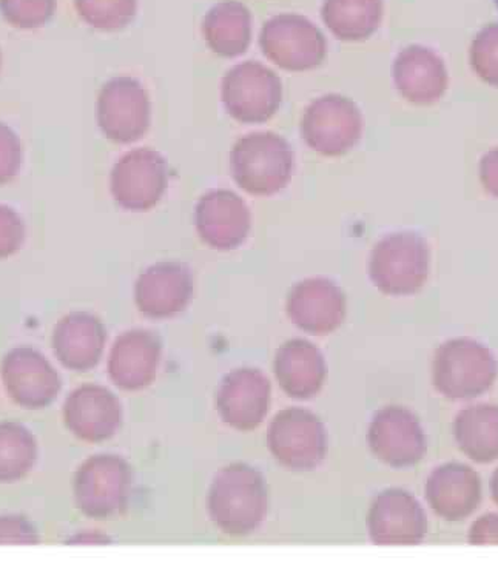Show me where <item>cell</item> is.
I'll list each match as a JSON object with an SVG mask.
<instances>
[{
	"label": "cell",
	"instance_id": "1",
	"mask_svg": "<svg viewBox=\"0 0 498 564\" xmlns=\"http://www.w3.org/2000/svg\"><path fill=\"white\" fill-rule=\"evenodd\" d=\"M269 508L268 486L260 470L235 463L216 474L207 509L219 531L230 536L253 534Z\"/></svg>",
	"mask_w": 498,
	"mask_h": 564
},
{
	"label": "cell",
	"instance_id": "2",
	"mask_svg": "<svg viewBox=\"0 0 498 564\" xmlns=\"http://www.w3.org/2000/svg\"><path fill=\"white\" fill-rule=\"evenodd\" d=\"M293 164L292 145L273 131H255L231 147V176L239 188L253 196H272L288 187Z\"/></svg>",
	"mask_w": 498,
	"mask_h": 564
},
{
	"label": "cell",
	"instance_id": "3",
	"mask_svg": "<svg viewBox=\"0 0 498 564\" xmlns=\"http://www.w3.org/2000/svg\"><path fill=\"white\" fill-rule=\"evenodd\" d=\"M498 377L496 357L477 339H447L432 361L434 388L450 400H473L485 395Z\"/></svg>",
	"mask_w": 498,
	"mask_h": 564
},
{
	"label": "cell",
	"instance_id": "4",
	"mask_svg": "<svg viewBox=\"0 0 498 564\" xmlns=\"http://www.w3.org/2000/svg\"><path fill=\"white\" fill-rule=\"evenodd\" d=\"M430 269V246L415 231L388 235L370 252L369 278L385 295H415L426 284Z\"/></svg>",
	"mask_w": 498,
	"mask_h": 564
},
{
	"label": "cell",
	"instance_id": "5",
	"mask_svg": "<svg viewBox=\"0 0 498 564\" xmlns=\"http://www.w3.org/2000/svg\"><path fill=\"white\" fill-rule=\"evenodd\" d=\"M133 486V470L119 455H95L76 470L73 494L77 509L95 520L126 511Z\"/></svg>",
	"mask_w": 498,
	"mask_h": 564
},
{
	"label": "cell",
	"instance_id": "6",
	"mask_svg": "<svg viewBox=\"0 0 498 564\" xmlns=\"http://www.w3.org/2000/svg\"><path fill=\"white\" fill-rule=\"evenodd\" d=\"M221 99L227 113L237 121L268 122L283 102V83L261 62L245 61L224 75Z\"/></svg>",
	"mask_w": 498,
	"mask_h": 564
},
{
	"label": "cell",
	"instance_id": "7",
	"mask_svg": "<svg viewBox=\"0 0 498 564\" xmlns=\"http://www.w3.org/2000/svg\"><path fill=\"white\" fill-rule=\"evenodd\" d=\"M301 134L308 149L322 156H343L361 139L360 108L337 93L320 96L304 110Z\"/></svg>",
	"mask_w": 498,
	"mask_h": 564
},
{
	"label": "cell",
	"instance_id": "8",
	"mask_svg": "<svg viewBox=\"0 0 498 564\" xmlns=\"http://www.w3.org/2000/svg\"><path fill=\"white\" fill-rule=\"evenodd\" d=\"M264 56L289 72L318 68L327 56L323 31L306 15L283 13L268 19L260 33Z\"/></svg>",
	"mask_w": 498,
	"mask_h": 564
},
{
	"label": "cell",
	"instance_id": "9",
	"mask_svg": "<svg viewBox=\"0 0 498 564\" xmlns=\"http://www.w3.org/2000/svg\"><path fill=\"white\" fill-rule=\"evenodd\" d=\"M152 106L144 85L130 76L107 80L96 100V121L108 141L131 144L150 127Z\"/></svg>",
	"mask_w": 498,
	"mask_h": 564
},
{
	"label": "cell",
	"instance_id": "10",
	"mask_svg": "<svg viewBox=\"0 0 498 564\" xmlns=\"http://www.w3.org/2000/svg\"><path fill=\"white\" fill-rule=\"evenodd\" d=\"M170 176L167 161L156 150H131L111 170V196L123 210H152L167 192Z\"/></svg>",
	"mask_w": 498,
	"mask_h": 564
},
{
	"label": "cell",
	"instance_id": "11",
	"mask_svg": "<svg viewBox=\"0 0 498 564\" xmlns=\"http://www.w3.org/2000/svg\"><path fill=\"white\" fill-rule=\"evenodd\" d=\"M268 446L273 458L288 469H316L327 454L326 427L306 409H284L270 423Z\"/></svg>",
	"mask_w": 498,
	"mask_h": 564
},
{
	"label": "cell",
	"instance_id": "12",
	"mask_svg": "<svg viewBox=\"0 0 498 564\" xmlns=\"http://www.w3.org/2000/svg\"><path fill=\"white\" fill-rule=\"evenodd\" d=\"M374 457L393 469H407L426 455V435L419 419L401 405H388L376 413L368 431Z\"/></svg>",
	"mask_w": 498,
	"mask_h": 564
},
{
	"label": "cell",
	"instance_id": "13",
	"mask_svg": "<svg viewBox=\"0 0 498 564\" xmlns=\"http://www.w3.org/2000/svg\"><path fill=\"white\" fill-rule=\"evenodd\" d=\"M0 375L8 397L26 411L48 408L61 392L59 373L45 355L33 347H15L8 351Z\"/></svg>",
	"mask_w": 498,
	"mask_h": 564
},
{
	"label": "cell",
	"instance_id": "14",
	"mask_svg": "<svg viewBox=\"0 0 498 564\" xmlns=\"http://www.w3.org/2000/svg\"><path fill=\"white\" fill-rule=\"evenodd\" d=\"M368 531L378 546H415L427 534L426 512L408 490H383L370 506Z\"/></svg>",
	"mask_w": 498,
	"mask_h": 564
},
{
	"label": "cell",
	"instance_id": "15",
	"mask_svg": "<svg viewBox=\"0 0 498 564\" xmlns=\"http://www.w3.org/2000/svg\"><path fill=\"white\" fill-rule=\"evenodd\" d=\"M285 311L301 330L315 336L331 335L346 318V295L327 278H307L293 285Z\"/></svg>",
	"mask_w": 498,
	"mask_h": 564
},
{
	"label": "cell",
	"instance_id": "16",
	"mask_svg": "<svg viewBox=\"0 0 498 564\" xmlns=\"http://www.w3.org/2000/svg\"><path fill=\"white\" fill-rule=\"evenodd\" d=\"M193 275L183 262L161 261L150 265L134 284V303L139 312L153 319L176 316L191 304Z\"/></svg>",
	"mask_w": 498,
	"mask_h": 564
},
{
	"label": "cell",
	"instance_id": "17",
	"mask_svg": "<svg viewBox=\"0 0 498 564\" xmlns=\"http://www.w3.org/2000/svg\"><path fill=\"white\" fill-rule=\"evenodd\" d=\"M199 238L212 249L229 252L249 237L252 216L245 199L231 191H212L195 207Z\"/></svg>",
	"mask_w": 498,
	"mask_h": 564
},
{
	"label": "cell",
	"instance_id": "18",
	"mask_svg": "<svg viewBox=\"0 0 498 564\" xmlns=\"http://www.w3.org/2000/svg\"><path fill=\"white\" fill-rule=\"evenodd\" d=\"M269 378L258 369H235L224 377L216 395V408L224 423L239 432L255 431L270 408Z\"/></svg>",
	"mask_w": 498,
	"mask_h": 564
},
{
	"label": "cell",
	"instance_id": "19",
	"mask_svg": "<svg viewBox=\"0 0 498 564\" xmlns=\"http://www.w3.org/2000/svg\"><path fill=\"white\" fill-rule=\"evenodd\" d=\"M64 423L80 442H107L121 427L122 405L115 393L102 386H79L65 401Z\"/></svg>",
	"mask_w": 498,
	"mask_h": 564
},
{
	"label": "cell",
	"instance_id": "20",
	"mask_svg": "<svg viewBox=\"0 0 498 564\" xmlns=\"http://www.w3.org/2000/svg\"><path fill=\"white\" fill-rule=\"evenodd\" d=\"M393 84L412 106L430 107L445 96L450 77L445 62L434 50L409 45L392 65Z\"/></svg>",
	"mask_w": 498,
	"mask_h": 564
},
{
	"label": "cell",
	"instance_id": "21",
	"mask_svg": "<svg viewBox=\"0 0 498 564\" xmlns=\"http://www.w3.org/2000/svg\"><path fill=\"white\" fill-rule=\"evenodd\" d=\"M162 344L147 328H133L116 338L108 357V375L119 389L137 392L149 388L158 373Z\"/></svg>",
	"mask_w": 498,
	"mask_h": 564
},
{
	"label": "cell",
	"instance_id": "22",
	"mask_svg": "<svg viewBox=\"0 0 498 564\" xmlns=\"http://www.w3.org/2000/svg\"><path fill=\"white\" fill-rule=\"evenodd\" d=\"M427 505L440 519L466 520L481 503V480L476 470L463 463H446L432 470L426 481Z\"/></svg>",
	"mask_w": 498,
	"mask_h": 564
},
{
	"label": "cell",
	"instance_id": "23",
	"mask_svg": "<svg viewBox=\"0 0 498 564\" xmlns=\"http://www.w3.org/2000/svg\"><path fill=\"white\" fill-rule=\"evenodd\" d=\"M107 330L98 316L72 312L57 321L53 330V351L65 369L88 372L99 365L106 349Z\"/></svg>",
	"mask_w": 498,
	"mask_h": 564
},
{
	"label": "cell",
	"instance_id": "24",
	"mask_svg": "<svg viewBox=\"0 0 498 564\" xmlns=\"http://www.w3.org/2000/svg\"><path fill=\"white\" fill-rule=\"evenodd\" d=\"M281 389L295 400L318 395L326 381L327 367L322 351L306 339H289L277 350L273 361Z\"/></svg>",
	"mask_w": 498,
	"mask_h": 564
},
{
	"label": "cell",
	"instance_id": "25",
	"mask_svg": "<svg viewBox=\"0 0 498 564\" xmlns=\"http://www.w3.org/2000/svg\"><path fill=\"white\" fill-rule=\"evenodd\" d=\"M203 34L216 56H241L252 41V14L239 0H221L204 15Z\"/></svg>",
	"mask_w": 498,
	"mask_h": 564
},
{
	"label": "cell",
	"instance_id": "26",
	"mask_svg": "<svg viewBox=\"0 0 498 564\" xmlns=\"http://www.w3.org/2000/svg\"><path fill=\"white\" fill-rule=\"evenodd\" d=\"M458 449L478 465L498 459V404L468 405L454 420Z\"/></svg>",
	"mask_w": 498,
	"mask_h": 564
},
{
	"label": "cell",
	"instance_id": "27",
	"mask_svg": "<svg viewBox=\"0 0 498 564\" xmlns=\"http://www.w3.org/2000/svg\"><path fill=\"white\" fill-rule=\"evenodd\" d=\"M383 0H324L322 19L335 37L343 42H362L380 29Z\"/></svg>",
	"mask_w": 498,
	"mask_h": 564
},
{
	"label": "cell",
	"instance_id": "28",
	"mask_svg": "<svg viewBox=\"0 0 498 564\" xmlns=\"http://www.w3.org/2000/svg\"><path fill=\"white\" fill-rule=\"evenodd\" d=\"M39 447L29 429L13 421L0 423V485L21 481L36 465Z\"/></svg>",
	"mask_w": 498,
	"mask_h": 564
},
{
	"label": "cell",
	"instance_id": "29",
	"mask_svg": "<svg viewBox=\"0 0 498 564\" xmlns=\"http://www.w3.org/2000/svg\"><path fill=\"white\" fill-rule=\"evenodd\" d=\"M77 15L93 30L115 33L129 26L138 11V0H73Z\"/></svg>",
	"mask_w": 498,
	"mask_h": 564
},
{
	"label": "cell",
	"instance_id": "30",
	"mask_svg": "<svg viewBox=\"0 0 498 564\" xmlns=\"http://www.w3.org/2000/svg\"><path fill=\"white\" fill-rule=\"evenodd\" d=\"M57 0H0V14L18 30H37L52 21Z\"/></svg>",
	"mask_w": 498,
	"mask_h": 564
},
{
	"label": "cell",
	"instance_id": "31",
	"mask_svg": "<svg viewBox=\"0 0 498 564\" xmlns=\"http://www.w3.org/2000/svg\"><path fill=\"white\" fill-rule=\"evenodd\" d=\"M470 67L484 83L498 87V23L478 31L469 50Z\"/></svg>",
	"mask_w": 498,
	"mask_h": 564
},
{
	"label": "cell",
	"instance_id": "32",
	"mask_svg": "<svg viewBox=\"0 0 498 564\" xmlns=\"http://www.w3.org/2000/svg\"><path fill=\"white\" fill-rule=\"evenodd\" d=\"M22 167V145L18 134L0 122V185L15 180Z\"/></svg>",
	"mask_w": 498,
	"mask_h": 564
},
{
	"label": "cell",
	"instance_id": "33",
	"mask_svg": "<svg viewBox=\"0 0 498 564\" xmlns=\"http://www.w3.org/2000/svg\"><path fill=\"white\" fill-rule=\"evenodd\" d=\"M25 241V224L13 208L0 204V260L13 257Z\"/></svg>",
	"mask_w": 498,
	"mask_h": 564
},
{
	"label": "cell",
	"instance_id": "34",
	"mask_svg": "<svg viewBox=\"0 0 498 564\" xmlns=\"http://www.w3.org/2000/svg\"><path fill=\"white\" fill-rule=\"evenodd\" d=\"M41 543L37 529L25 517H0V544H34Z\"/></svg>",
	"mask_w": 498,
	"mask_h": 564
},
{
	"label": "cell",
	"instance_id": "35",
	"mask_svg": "<svg viewBox=\"0 0 498 564\" xmlns=\"http://www.w3.org/2000/svg\"><path fill=\"white\" fill-rule=\"evenodd\" d=\"M468 543L473 546H492L498 544V513L489 512L478 517L470 524Z\"/></svg>",
	"mask_w": 498,
	"mask_h": 564
},
{
	"label": "cell",
	"instance_id": "36",
	"mask_svg": "<svg viewBox=\"0 0 498 564\" xmlns=\"http://www.w3.org/2000/svg\"><path fill=\"white\" fill-rule=\"evenodd\" d=\"M480 181L485 191L498 198V147L489 150L481 160Z\"/></svg>",
	"mask_w": 498,
	"mask_h": 564
},
{
	"label": "cell",
	"instance_id": "37",
	"mask_svg": "<svg viewBox=\"0 0 498 564\" xmlns=\"http://www.w3.org/2000/svg\"><path fill=\"white\" fill-rule=\"evenodd\" d=\"M102 542H107L106 536L104 535H88L87 532H84V534L76 535L75 539L69 540V544H99Z\"/></svg>",
	"mask_w": 498,
	"mask_h": 564
},
{
	"label": "cell",
	"instance_id": "38",
	"mask_svg": "<svg viewBox=\"0 0 498 564\" xmlns=\"http://www.w3.org/2000/svg\"><path fill=\"white\" fill-rule=\"evenodd\" d=\"M489 488H491V497L494 503L498 506V467L496 469V473L492 474L491 485H489Z\"/></svg>",
	"mask_w": 498,
	"mask_h": 564
},
{
	"label": "cell",
	"instance_id": "39",
	"mask_svg": "<svg viewBox=\"0 0 498 564\" xmlns=\"http://www.w3.org/2000/svg\"><path fill=\"white\" fill-rule=\"evenodd\" d=\"M0 67H2V52H0Z\"/></svg>",
	"mask_w": 498,
	"mask_h": 564
},
{
	"label": "cell",
	"instance_id": "40",
	"mask_svg": "<svg viewBox=\"0 0 498 564\" xmlns=\"http://www.w3.org/2000/svg\"><path fill=\"white\" fill-rule=\"evenodd\" d=\"M494 2H496V6L498 7V0H494Z\"/></svg>",
	"mask_w": 498,
	"mask_h": 564
}]
</instances>
